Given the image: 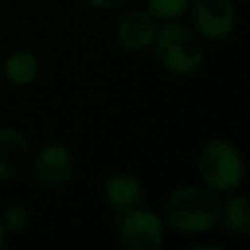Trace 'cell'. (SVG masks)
Segmentation results:
<instances>
[{
    "label": "cell",
    "instance_id": "obj_12",
    "mask_svg": "<svg viewBox=\"0 0 250 250\" xmlns=\"http://www.w3.org/2000/svg\"><path fill=\"white\" fill-rule=\"evenodd\" d=\"M189 2L191 0H147L151 16L163 18V20H173V18H178L189 7Z\"/></svg>",
    "mask_w": 250,
    "mask_h": 250
},
{
    "label": "cell",
    "instance_id": "obj_15",
    "mask_svg": "<svg viewBox=\"0 0 250 250\" xmlns=\"http://www.w3.org/2000/svg\"><path fill=\"white\" fill-rule=\"evenodd\" d=\"M4 244V226H2V222H0V246Z\"/></svg>",
    "mask_w": 250,
    "mask_h": 250
},
{
    "label": "cell",
    "instance_id": "obj_11",
    "mask_svg": "<svg viewBox=\"0 0 250 250\" xmlns=\"http://www.w3.org/2000/svg\"><path fill=\"white\" fill-rule=\"evenodd\" d=\"M38 60H35L31 53H13L11 57L4 64V77L9 79L16 86H26L31 83L35 77H38Z\"/></svg>",
    "mask_w": 250,
    "mask_h": 250
},
{
    "label": "cell",
    "instance_id": "obj_4",
    "mask_svg": "<svg viewBox=\"0 0 250 250\" xmlns=\"http://www.w3.org/2000/svg\"><path fill=\"white\" fill-rule=\"evenodd\" d=\"M121 246L125 250H156L163 244V222L145 208L121 215Z\"/></svg>",
    "mask_w": 250,
    "mask_h": 250
},
{
    "label": "cell",
    "instance_id": "obj_13",
    "mask_svg": "<svg viewBox=\"0 0 250 250\" xmlns=\"http://www.w3.org/2000/svg\"><path fill=\"white\" fill-rule=\"evenodd\" d=\"M4 224L11 230H22L26 224H29V213L22 204H13L4 211Z\"/></svg>",
    "mask_w": 250,
    "mask_h": 250
},
{
    "label": "cell",
    "instance_id": "obj_10",
    "mask_svg": "<svg viewBox=\"0 0 250 250\" xmlns=\"http://www.w3.org/2000/svg\"><path fill=\"white\" fill-rule=\"evenodd\" d=\"M220 220L224 222V226L230 230V233L244 237L250 229L248 200L244 198V195H235V198H230L229 202H224L222 204V211H220Z\"/></svg>",
    "mask_w": 250,
    "mask_h": 250
},
{
    "label": "cell",
    "instance_id": "obj_2",
    "mask_svg": "<svg viewBox=\"0 0 250 250\" xmlns=\"http://www.w3.org/2000/svg\"><path fill=\"white\" fill-rule=\"evenodd\" d=\"M151 44L156 46V55L163 62V66L173 75H193L202 66V42L193 31L182 24L163 26L160 31H156Z\"/></svg>",
    "mask_w": 250,
    "mask_h": 250
},
{
    "label": "cell",
    "instance_id": "obj_7",
    "mask_svg": "<svg viewBox=\"0 0 250 250\" xmlns=\"http://www.w3.org/2000/svg\"><path fill=\"white\" fill-rule=\"evenodd\" d=\"M156 31H158V24H156V18L151 13L132 11L119 22L117 38L125 48L138 51V48H145L154 42Z\"/></svg>",
    "mask_w": 250,
    "mask_h": 250
},
{
    "label": "cell",
    "instance_id": "obj_8",
    "mask_svg": "<svg viewBox=\"0 0 250 250\" xmlns=\"http://www.w3.org/2000/svg\"><path fill=\"white\" fill-rule=\"evenodd\" d=\"M105 200L119 215L134 211L143 202L141 180L129 176V173H117V176H112L105 182Z\"/></svg>",
    "mask_w": 250,
    "mask_h": 250
},
{
    "label": "cell",
    "instance_id": "obj_14",
    "mask_svg": "<svg viewBox=\"0 0 250 250\" xmlns=\"http://www.w3.org/2000/svg\"><path fill=\"white\" fill-rule=\"evenodd\" d=\"M88 2L97 9H104V11H114V9L123 7L125 0H88Z\"/></svg>",
    "mask_w": 250,
    "mask_h": 250
},
{
    "label": "cell",
    "instance_id": "obj_5",
    "mask_svg": "<svg viewBox=\"0 0 250 250\" xmlns=\"http://www.w3.org/2000/svg\"><path fill=\"white\" fill-rule=\"evenodd\" d=\"M237 13L230 0H195L193 22L208 40H224L235 29Z\"/></svg>",
    "mask_w": 250,
    "mask_h": 250
},
{
    "label": "cell",
    "instance_id": "obj_1",
    "mask_svg": "<svg viewBox=\"0 0 250 250\" xmlns=\"http://www.w3.org/2000/svg\"><path fill=\"white\" fill-rule=\"evenodd\" d=\"M220 211L222 202L213 189L182 187L165 200L163 220L180 233L195 235L211 229L220 220Z\"/></svg>",
    "mask_w": 250,
    "mask_h": 250
},
{
    "label": "cell",
    "instance_id": "obj_6",
    "mask_svg": "<svg viewBox=\"0 0 250 250\" xmlns=\"http://www.w3.org/2000/svg\"><path fill=\"white\" fill-rule=\"evenodd\" d=\"M35 178L44 187H60L73 173V154L62 143L46 145L35 158Z\"/></svg>",
    "mask_w": 250,
    "mask_h": 250
},
{
    "label": "cell",
    "instance_id": "obj_9",
    "mask_svg": "<svg viewBox=\"0 0 250 250\" xmlns=\"http://www.w3.org/2000/svg\"><path fill=\"white\" fill-rule=\"evenodd\" d=\"M26 154L24 136L11 127H0V180L18 176L26 163Z\"/></svg>",
    "mask_w": 250,
    "mask_h": 250
},
{
    "label": "cell",
    "instance_id": "obj_3",
    "mask_svg": "<svg viewBox=\"0 0 250 250\" xmlns=\"http://www.w3.org/2000/svg\"><path fill=\"white\" fill-rule=\"evenodd\" d=\"M198 171L208 189L230 191L242 182L244 163L233 143L215 138V141H208L200 151Z\"/></svg>",
    "mask_w": 250,
    "mask_h": 250
}]
</instances>
